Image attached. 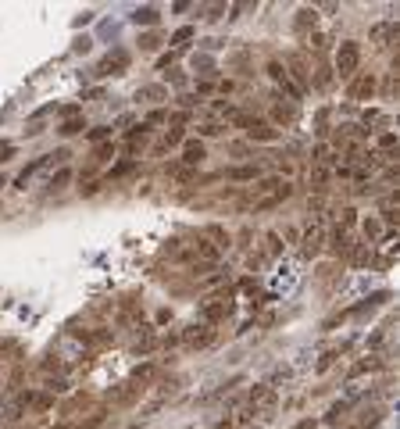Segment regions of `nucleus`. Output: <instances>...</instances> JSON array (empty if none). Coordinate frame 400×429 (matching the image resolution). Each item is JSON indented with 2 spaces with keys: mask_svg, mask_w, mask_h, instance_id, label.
<instances>
[{
  "mask_svg": "<svg viewBox=\"0 0 400 429\" xmlns=\"http://www.w3.org/2000/svg\"><path fill=\"white\" fill-rule=\"evenodd\" d=\"M357 68H361V47L354 40L339 43V50H336V72H339V79H354Z\"/></svg>",
  "mask_w": 400,
  "mask_h": 429,
  "instance_id": "obj_1",
  "label": "nucleus"
},
{
  "mask_svg": "<svg viewBox=\"0 0 400 429\" xmlns=\"http://www.w3.org/2000/svg\"><path fill=\"white\" fill-rule=\"evenodd\" d=\"M250 412H254V415H272V412H275V390L254 386V390H250Z\"/></svg>",
  "mask_w": 400,
  "mask_h": 429,
  "instance_id": "obj_2",
  "label": "nucleus"
},
{
  "mask_svg": "<svg viewBox=\"0 0 400 429\" xmlns=\"http://www.w3.org/2000/svg\"><path fill=\"white\" fill-rule=\"evenodd\" d=\"M240 122L246 126V136H250V140H257V143H272L275 136H279V133H275L268 122H261V118H240Z\"/></svg>",
  "mask_w": 400,
  "mask_h": 429,
  "instance_id": "obj_3",
  "label": "nucleus"
},
{
  "mask_svg": "<svg viewBox=\"0 0 400 429\" xmlns=\"http://www.w3.org/2000/svg\"><path fill=\"white\" fill-rule=\"evenodd\" d=\"M200 311H204V318H207V322H218V318H225V315H229V300H225V297H207Z\"/></svg>",
  "mask_w": 400,
  "mask_h": 429,
  "instance_id": "obj_4",
  "label": "nucleus"
},
{
  "mask_svg": "<svg viewBox=\"0 0 400 429\" xmlns=\"http://www.w3.org/2000/svg\"><path fill=\"white\" fill-rule=\"evenodd\" d=\"M372 40H375L379 47L397 43V22H379V25H372Z\"/></svg>",
  "mask_w": 400,
  "mask_h": 429,
  "instance_id": "obj_5",
  "label": "nucleus"
},
{
  "mask_svg": "<svg viewBox=\"0 0 400 429\" xmlns=\"http://www.w3.org/2000/svg\"><path fill=\"white\" fill-rule=\"evenodd\" d=\"M290 193H293V186H290V183H279V186L272 190V197H264V201H257V204H254V211H268V208L282 204V201H286Z\"/></svg>",
  "mask_w": 400,
  "mask_h": 429,
  "instance_id": "obj_6",
  "label": "nucleus"
},
{
  "mask_svg": "<svg viewBox=\"0 0 400 429\" xmlns=\"http://www.w3.org/2000/svg\"><path fill=\"white\" fill-rule=\"evenodd\" d=\"M182 340H186L189 347H207V344L215 340V329H207V326H200V329H197V326H189V329L182 333Z\"/></svg>",
  "mask_w": 400,
  "mask_h": 429,
  "instance_id": "obj_7",
  "label": "nucleus"
},
{
  "mask_svg": "<svg viewBox=\"0 0 400 429\" xmlns=\"http://www.w3.org/2000/svg\"><path fill=\"white\" fill-rule=\"evenodd\" d=\"M204 154H207V150H204V143H200V140H186V143H182V165H186V168L200 165Z\"/></svg>",
  "mask_w": 400,
  "mask_h": 429,
  "instance_id": "obj_8",
  "label": "nucleus"
},
{
  "mask_svg": "<svg viewBox=\"0 0 400 429\" xmlns=\"http://www.w3.org/2000/svg\"><path fill=\"white\" fill-rule=\"evenodd\" d=\"M372 93H375V75H361V79L350 82V100H365Z\"/></svg>",
  "mask_w": 400,
  "mask_h": 429,
  "instance_id": "obj_9",
  "label": "nucleus"
},
{
  "mask_svg": "<svg viewBox=\"0 0 400 429\" xmlns=\"http://www.w3.org/2000/svg\"><path fill=\"white\" fill-rule=\"evenodd\" d=\"M125 65H129V58H125V54H122V50H118V54H115V58H107V61H104V65H100V72H97V75H118V72L125 68Z\"/></svg>",
  "mask_w": 400,
  "mask_h": 429,
  "instance_id": "obj_10",
  "label": "nucleus"
},
{
  "mask_svg": "<svg viewBox=\"0 0 400 429\" xmlns=\"http://www.w3.org/2000/svg\"><path fill=\"white\" fill-rule=\"evenodd\" d=\"M321 251V225H315L308 236H304V258H315Z\"/></svg>",
  "mask_w": 400,
  "mask_h": 429,
  "instance_id": "obj_11",
  "label": "nucleus"
},
{
  "mask_svg": "<svg viewBox=\"0 0 400 429\" xmlns=\"http://www.w3.org/2000/svg\"><path fill=\"white\" fill-rule=\"evenodd\" d=\"M132 22H136V25H154V22H158V7H136Z\"/></svg>",
  "mask_w": 400,
  "mask_h": 429,
  "instance_id": "obj_12",
  "label": "nucleus"
},
{
  "mask_svg": "<svg viewBox=\"0 0 400 429\" xmlns=\"http://www.w3.org/2000/svg\"><path fill=\"white\" fill-rule=\"evenodd\" d=\"M315 7H304V11H297V32H308V25L315 29Z\"/></svg>",
  "mask_w": 400,
  "mask_h": 429,
  "instance_id": "obj_13",
  "label": "nucleus"
},
{
  "mask_svg": "<svg viewBox=\"0 0 400 429\" xmlns=\"http://www.w3.org/2000/svg\"><path fill=\"white\" fill-rule=\"evenodd\" d=\"M168 93H164V86H143L140 93H136V100H164Z\"/></svg>",
  "mask_w": 400,
  "mask_h": 429,
  "instance_id": "obj_14",
  "label": "nucleus"
},
{
  "mask_svg": "<svg viewBox=\"0 0 400 429\" xmlns=\"http://www.w3.org/2000/svg\"><path fill=\"white\" fill-rule=\"evenodd\" d=\"M68 183H72V168H61L58 175H50V183H47V186H50V190H65Z\"/></svg>",
  "mask_w": 400,
  "mask_h": 429,
  "instance_id": "obj_15",
  "label": "nucleus"
},
{
  "mask_svg": "<svg viewBox=\"0 0 400 429\" xmlns=\"http://www.w3.org/2000/svg\"><path fill=\"white\" fill-rule=\"evenodd\" d=\"M375 368H383V361L379 358H368V361H357L354 365V376H365V372H375Z\"/></svg>",
  "mask_w": 400,
  "mask_h": 429,
  "instance_id": "obj_16",
  "label": "nucleus"
},
{
  "mask_svg": "<svg viewBox=\"0 0 400 429\" xmlns=\"http://www.w3.org/2000/svg\"><path fill=\"white\" fill-rule=\"evenodd\" d=\"M229 179H257V165H243V168H233Z\"/></svg>",
  "mask_w": 400,
  "mask_h": 429,
  "instance_id": "obj_17",
  "label": "nucleus"
},
{
  "mask_svg": "<svg viewBox=\"0 0 400 429\" xmlns=\"http://www.w3.org/2000/svg\"><path fill=\"white\" fill-rule=\"evenodd\" d=\"M193 247H197V251H200V258H207V261H215V258H218V247H211L207 240H197Z\"/></svg>",
  "mask_w": 400,
  "mask_h": 429,
  "instance_id": "obj_18",
  "label": "nucleus"
},
{
  "mask_svg": "<svg viewBox=\"0 0 400 429\" xmlns=\"http://www.w3.org/2000/svg\"><path fill=\"white\" fill-rule=\"evenodd\" d=\"M82 129H86V126H82L79 118H68V122H65L58 133H61V136H75V133H82Z\"/></svg>",
  "mask_w": 400,
  "mask_h": 429,
  "instance_id": "obj_19",
  "label": "nucleus"
},
{
  "mask_svg": "<svg viewBox=\"0 0 400 429\" xmlns=\"http://www.w3.org/2000/svg\"><path fill=\"white\" fill-rule=\"evenodd\" d=\"M354 222H357V218H354V208H343V211H339V229H343V233H347Z\"/></svg>",
  "mask_w": 400,
  "mask_h": 429,
  "instance_id": "obj_20",
  "label": "nucleus"
},
{
  "mask_svg": "<svg viewBox=\"0 0 400 429\" xmlns=\"http://www.w3.org/2000/svg\"><path fill=\"white\" fill-rule=\"evenodd\" d=\"M275 118H279V122H293V108H286V104H275Z\"/></svg>",
  "mask_w": 400,
  "mask_h": 429,
  "instance_id": "obj_21",
  "label": "nucleus"
},
{
  "mask_svg": "<svg viewBox=\"0 0 400 429\" xmlns=\"http://www.w3.org/2000/svg\"><path fill=\"white\" fill-rule=\"evenodd\" d=\"M379 147H383V150H393V147H397V136H393V133H383V136H379Z\"/></svg>",
  "mask_w": 400,
  "mask_h": 429,
  "instance_id": "obj_22",
  "label": "nucleus"
},
{
  "mask_svg": "<svg viewBox=\"0 0 400 429\" xmlns=\"http://www.w3.org/2000/svg\"><path fill=\"white\" fill-rule=\"evenodd\" d=\"M107 136H111V129H104V126L89 133V140H93V143H104V140H107Z\"/></svg>",
  "mask_w": 400,
  "mask_h": 429,
  "instance_id": "obj_23",
  "label": "nucleus"
},
{
  "mask_svg": "<svg viewBox=\"0 0 400 429\" xmlns=\"http://www.w3.org/2000/svg\"><path fill=\"white\" fill-rule=\"evenodd\" d=\"M179 140H182V129H172V133L164 136V150H168V147H175Z\"/></svg>",
  "mask_w": 400,
  "mask_h": 429,
  "instance_id": "obj_24",
  "label": "nucleus"
},
{
  "mask_svg": "<svg viewBox=\"0 0 400 429\" xmlns=\"http://www.w3.org/2000/svg\"><path fill=\"white\" fill-rule=\"evenodd\" d=\"M158 43H161L158 36H143V40H140V50H154Z\"/></svg>",
  "mask_w": 400,
  "mask_h": 429,
  "instance_id": "obj_25",
  "label": "nucleus"
},
{
  "mask_svg": "<svg viewBox=\"0 0 400 429\" xmlns=\"http://www.w3.org/2000/svg\"><path fill=\"white\" fill-rule=\"evenodd\" d=\"M365 236H379V222H375V218L365 222Z\"/></svg>",
  "mask_w": 400,
  "mask_h": 429,
  "instance_id": "obj_26",
  "label": "nucleus"
},
{
  "mask_svg": "<svg viewBox=\"0 0 400 429\" xmlns=\"http://www.w3.org/2000/svg\"><path fill=\"white\" fill-rule=\"evenodd\" d=\"M189 36H193V29H179L172 40H175V43H182V40H189Z\"/></svg>",
  "mask_w": 400,
  "mask_h": 429,
  "instance_id": "obj_27",
  "label": "nucleus"
},
{
  "mask_svg": "<svg viewBox=\"0 0 400 429\" xmlns=\"http://www.w3.org/2000/svg\"><path fill=\"white\" fill-rule=\"evenodd\" d=\"M125 172H132V161H122V165H118L111 175H125Z\"/></svg>",
  "mask_w": 400,
  "mask_h": 429,
  "instance_id": "obj_28",
  "label": "nucleus"
},
{
  "mask_svg": "<svg viewBox=\"0 0 400 429\" xmlns=\"http://www.w3.org/2000/svg\"><path fill=\"white\" fill-rule=\"evenodd\" d=\"M268 247H272V254H279V251H282V243H279V236H275V233L268 236Z\"/></svg>",
  "mask_w": 400,
  "mask_h": 429,
  "instance_id": "obj_29",
  "label": "nucleus"
},
{
  "mask_svg": "<svg viewBox=\"0 0 400 429\" xmlns=\"http://www.w3.org/2000/svg\"><path fill=\"white\" fill-rule=\"evenodd\" d=\"M11 154H14V147H11V143H0V161H7Z\"/></svg>",
  "mask_w": 400,
  "mask_h": 429,
  "instance_id": "obj_30",
  "label": "nucleus"
},
{
  "mask_svg": "<svg viewBox=\"0 0 400 429\" xmlns=\"http://www.w3.org/2000/svg\"><path fill=\"white\" fill-rule=\"evenodd\" d=\"M200 133H204V136H218V133H222V126H204Z\"/></svg>",
  "mask_w": 400,
  "mask_h": 429,
  "instance_id": "obj_31",
  "label": "nucleus"
},
{
  "mask_svg": "<svg viewBox=\"0 0 400 429\" xmlns=\"http://www.w3.org/2000/svg\"><path fill=\"white\" fill-rule=\"evenodd\" d=\"M332 358H336V354H332V351H329V354H321V361H318V368H329V365H332Z\"/></svg>",
  "mask_w": 400,
  "mask_h": 429,
  "instance_id": "obj_32",
  "label": "nucleus"
},
{
  "mask_svg": "<svg viewBox=\"0 0 400 429\" xmlns=\"http://www.w3.org/2000/svg\"><path fill=\"white\" fill-rule=\"evenodd\" d=\"M297 429H315V419H304V422H297Z\"/></svg>",
  "mask_w": 400,
  "mask_h": 429,
  "instance_id": "obj_33",
  "label": "nucleus"
},
{
  "mask_svg": "<svg viewBox=\"0 0 400 429\" xmlns=\"http://www.w3.org/2000/svg\"><path fill=\"white\" fill-rule=\"evenodd\" d=\"M215 429H229V422H222V426H215Z\"/></svg>",
  "mask_w": 400,
  "mask_h": 429,
  "instance_id": "obj_34",
  "label": "nucleus"
},
{
  "mask_svg": "<svg viewBox=\"0 0 400 429\" xmlns=\"http://www.w3.org/2000/svg\"><path fill=\"white\" fill-rule=\"evenodd\" d=\"M0 186H4V179H0Z\"/></svg>",
  "mask_w": 400,
  "mask_h": 429,
  "instance_id": "obj_35",
  "label": "nucleus"
}]
</instances>
